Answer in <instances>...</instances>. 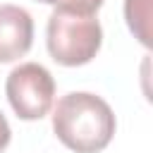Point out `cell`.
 Returning <instances> with one entry per match:
<instances>
[{
	"label": "cell",
	"mask_w": 153,
	"mask_h": 153,
	"mask_svg": "<svg viewBox=\"0 0 153 153\" xmlns=\"http://www.w3.org/2000/svg\"><path fill=\"white\" fill-rule=\"evenodd\" d=\"M45 5H55V7H67V10H76V12H86V14H96L103 5V0H38Z\"/></svg>",
	"instance_id": "obj_6"
},
{
	"label": "cell",
	"mask_w": 153,
	"mask_h": 153,
	"mask_svg": "<svg viewBox=\"0 0 153 153\" xmlns=\"http://www.w3.org/2000/svg\"><path fill=\"white\" fill-rule=\"evenodd\" d=\"M115 112L96 93L72 91L53 110L55 136L74 153H98L115 136Z\"/></svg>",
	"instance_id": "obj_1"
},
{
	"label": "cell",
	"mask_w": 153,
	"mask_h": 153,
	"mask_svg": "<svg viewBox=\"0 0 153 153\" xmlns=\"http://www.w3.org/2000/svg\"><path fill=\"white\" fill-rule=\"evenodd\" d=\"M5 93L19 120H41L55 100V79L38 62H24L7 74Z\"/></svg>",
	"instance_id": "obj_3"
},
{
	"label": "cell",
	"mask_w": 153,
	"mask_h": 153,
	"mask_svg": "<svg viewBox=\"0 0 153 153\" xmlns=\"http://www.w3.org/2000/svg\"><path fill=\"white\" fill-rule=\"evenodd\" d=\"M124 17H127V26L131 29V33L143 45H151V31H148L151 0H124Z\"/></svg>",
	"instance_id": "obj_5"
},
{
	"label": "cell",
	"mask_w": 153,
	"mask_h": 153,
	"mask_svg": "<svg viewBox=\"0 0 153 153\" xmlns=\"http://www.w3.org/2000/svg\"><path fill=\"white\" fill-rule=\"evenodd\" d=\"M10 139H12V129H10V124H7V117H5L2 110H0V151L7 148Z\"/></svg>",
	"instance_id": "obj_7"
},
{
	"label": "cell",
	"mask_w": 153,
	"mask_h": 153,
	"mask_svg": "<svg viewBox=\"0 0 153 153\" xmlns=\"http://www.w3.org/2000/svg\"><path fill=\"white\" fill-rule=\"evenodd\" d=\"M48 53L57 65L79 67L96 57L103 43V29L96 14L55 7L45 26Z\"/></svg>",
	"instance_id": "obj_2"
},
{
	"label": "cell",
	"mask_w": 153,
	"mask_h": 153,
	"mask_svg": "<svg viewBox=\"0 0 153 153\" xmlns=\"http://www.w3.org/2000/svg\"><path fill=\"white\" fill-rule=\"evenodd\" d=\"M33 43V19L19 5H0V62H14Z\"/></svg>",
	"instance_id": "obj_4"
}]
</instances>
